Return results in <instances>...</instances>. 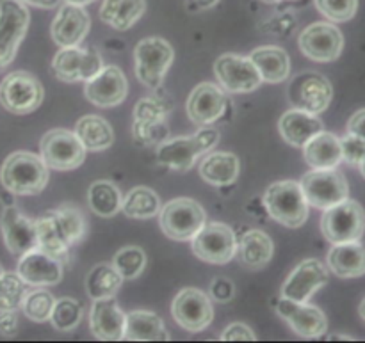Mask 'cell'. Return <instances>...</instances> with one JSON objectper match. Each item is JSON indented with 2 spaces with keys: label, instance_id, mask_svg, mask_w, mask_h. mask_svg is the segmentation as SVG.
<instances>
[{
  "label": "cell",
  "instance_id": "obj_5",
  "mask_svg": "<svg viewBox=\"0 0 365 343\" xmlns=\"http://www.w3.org/2000/svg\"><path fill=\"white\" fill-rule=\"evenodd\" d=\"M321 231L331 244L359 242L365 233V210L359 201L344 199L324 210Z\"/></svg>",
  "mask_w": 365,
  "mask_h": 343
},
{
  "label": "cell",
  "instance_id": "obj_20",
  "mask_svg": "<svg viewBox=\"0 0 365 343\" xmlns=\"http://www.w3.org/2000/svg\"><path fill=\"white\" fill-rule=\"evenodd\" d=\"M91 27V18L84 6H75V4H64L59 7L56 18L52 20L50 34L53 43L66 48V46H78L88 36Z\"/></svg>",
  "mask_w": 365,
  "mask_h": 343
},
{
  "label": "cell",
  "instance_id": "obj_26",
  "mask_svg": "<svg viewBox=\"0 0 365 343\" xmlns=\"http://www.w3.org/2000/svg\"><path fill=\"white\" fill-rule=\"evenodd\" d=\"M200 176L207 184L214 187H227L235 184L241 173V162L234 153L228 152H214L205 153L198 166Z\"/></svg>",
  "mask_w": 365,
  "mask_h": 343
},
{
  "label": "cell",
  "instance_id": "obj_41",
  "mask_svg": "<svg viewBox=\"0 0 365 343\" xmlns=\"http://www.w3.org/2000/svg\"><path fill=\"white\" fill-rule=\"evenodd\" d=\"M113 265L123 280H135L146 267V253L135 246H127L114 255Z\"/></svg>",
  "mask_w": 365,
  "mask_h": 343
},
{
  "label": "cell",
  "instance_id": "obj_34",
  "mask_svg": "<svg viewBox=\"0 0 365 343\" xmlns=\"http://www.w3.org/2000/svg\"><path fill=\"white\" fill-rule=\"evenodd\" d=\"M75 135L86 152H102L107 149L114 142V132L109 121L103 117L95 116V114H88V116L81 117L75 125Z\"/></svg>",
  "mask_w": 365,
  "mask_h": 343
},
{
  "label": "cell",
  "instance_id": "obj_2",
  "mask_svg": "<svg viewBox=\"0 0 365 343\" xmlns=\"http://www.w3.org/2000/svg\"><path fill=\"white\" fill-rule=\"evenodd\" d=\"M220 142V132L216 128L200 127L195 135L175 137L163 141L157 146V160L163 166L185 173L196 164L200 157L209 153Z\"/></svg>",
  "mask_w": 365,
  "mask_h": 343
},
{
  "label": "cell",
  "instance_id": "obj_8",
  "mask_svg": "<svg viewBox=\"0 0 365 343\" xmlns=\"http://www.w3.org/2000/svg\"><path fill=\"white\" fill-rule=\"evenodd\" d=\"M43 162L53 171H73L86 160V148L75 132L66 128H53L43 135L39 142Z\"/></svg>",
  "mask_w": 365,
  "mask_h": 343
},
{
  "label": "cell",
  "instance_id": "obj_3",
  "mask_svg": "<svg viewBox=\"0 0 365 343\" xmlns=\"http://www.w3.org/2000/svg\"><path fill=\"white\" fill-rule=\"evenodd\" d=\"M264 205L277 223L287 228H299L309 219V201L298 181L284 180L269 185L264 194Z\"/></svg>",
  "mask_w": 365,
  "mask_h": 343
},
{
  "label": "cell",
  "instance_id": "obj_53",
  "mask_svg": "<svg viewBox=\"0 0 365 343\" xmlns=\"http://www.w3.org/2000/svg\"><path fill=\"white\" fill-rule=\"evenodd\" d=\"M359 313L360 317H362V320H365V299L362 302H360V308H359Z\"/></svg>",
  "mask_w": 365,
  "mask_h": 343
},
{
  "label": "cell",
  "instance_id": "obj_50",
  "mask_svg": "<svg viewBox=\"0 0 365 343\" xmlns=\"http://www.w3.org/2000/svg\"><path fill=\"white\" fill-rule=\"evenodd\" d=\"M25 4H31V6L41 7V9H53L61 4V0H21Z\"/></svg>",
  "mask_w": 365,
  "mask_h": 343
},
{
  "label": "cell",
  "instance_id": "obj_48",
  "mask_svg": "<svg viewBox=\"0 0 365 343\" xmlns=\"http://www.w3.org/2000/svg\"><path fill=\"white\" fill-rule=\"evenodd\" d=\"M18 333V317L16 312H6L0 310V334L6 338L16 337Z\"/></svg>",
  "mask_w": 365,
  "mask_h": 343
},
{
  "label": "cell",
  "instance_id": "obj_14",
  "mask_svg": "<svg viewBox=\"0 0 365 343\" xmlns=\"http://www.w3.org/2000/svg\"><path fill=\"white\" fill-rule=\"evenodd\" d=\"M289 98H291L294 109H302L317 116L330 105L331 98H334V88L324 75L316 73V71H305L291 82Z\"/></svg>",
  "mask_w": 365,
  "mask_h": 343
},
{
  "label": "cell",
  "instance_id": "obj_46",
  "mask_svg": "<svg viewBox=\"0 0 365 343\" xmlns=\"http://www.w3.org/2000/svg\"><path fill=\"white\" fill-rule=\"evenodd\" d=\"M235 294L234 283L227 278H216L210 285V297L217 302H228Z\"/></svg>",
  "mask_w": 365,
  "mask_h": 343
},
{
  "label": "cell",
  "instance_id": "obj_37",
  "mask_svg": "<svg viewBox=\"0 0 365 343\" xmlns=\"http://www.w3.org/2000/svg\"><path fill=\"white\" fill-rule=\"evenodd\" d=\"M160 206L159 194L148 187H134L121 203V210L130 219H150L159 216Z\"/></svg>",
  "mask_w": 365,
  "mask_h": 343
},
{
  "label": "cell",
  "instance_id": "obj_16",
  "mask_svg": "<svg viewBox=\"0 0 365 343\" xmlns=\"http://www.w3.org/2000/svg\"><path fill=\"white\" fill-rule=\"evenodd\" d=\"M171 315L175 322L191 333L207 329L214 319V308L210 297L198 288H184L178 292L171 305Z\"/></svg>",
  "mask_w": 365,
  "mask_h": 343
},
{
  "label": "cell",
  "instance_id": "obj_22",
  "mask_svg": "<svg viewBox=\"0 0 365 343\" xmlns=\"http://www.w3.org/2000/svg\"><path fill=\"white\" fill-rule=\"evenodd\" d=\"M0 228H2L4 242L13 255L21 256L38 248L36 223L25 217L16 206L4 209L2 217H0Z\"/></svg>",
  "mask_w": 365,
  "mask_h": 343
},
{
  "label": "cell",
  "instance_id": "obj_21",
  "mask_svg": "<svg viewBox=\"0 0 365 343\" xmlns=\"http://www.w3.org/2000/svg\"><path fill=\"white\" fill-rule=\"evenodd\" d=\"M278 315L302 338H319L328 329L327 315L317 306L307 302H296L282 297V301L278 302Z\"/></svg>",
  "mask_w": 365,
  "mask_h": 343
},
{
  "label": "cell",
  "instance_id": "obj_42",
  "mask_svg": "<svg viewBox=\"0 0 365 343\" xmlns=\"http://www.w3.org/2000/svg\"><path fill=\"white\" fill-rule=\"evenodd\" d=\"M53 305H56L53 295L43 287H36V290L27 292L21 310L27 319L34 320V322H46L52 315Z\"/></svg>",
  "mask_w": 365,
  "mask_h": 343
},
{
  "label": "cell",
  "instance_id": "obj_10",
  "mask_svg": "<svg viewBox=\"0 0 365 343\" xmlns=\"http://www.w3.org/2000/svg\"><path fill=\"white\" fill-rule=\"evenodd\" d=\"M309 205L327 210L348 199L349 185L344 174L335 169H314L299 181Z\"/></svg>",
  "mask_w": 365,
  "mask_h": 343
},
{
  "label": "cell",
  "instance_id": "obj_6",
  "mask_svg": "<svg viewBox=\"0 0 365 343\" xmlns=\"http://www.w3.org/2000/svg\"><path fill=\"white\" fill-rule=\"evenodd\" d=\"M173 46L163 38H145L135 45V77L143 85L159 89L173 63Z\"/></svg>",
  "mask_w": 365,
  "mask_h": 343
},
{
  "label": "cell",
  "instance_id": "obj_17",
  "mask_svg": "<svg viewBox=\"0 0 365 343\" xmlns=\"http://www.w3.org/2000/svg\"><path fill=\"white\" fill-rule=\"evenodd\" d=\"M128 82L123 71L118 66H103L84 85L86 100L96 107H116L127 98Z\"/></svg>",
  "mask_w": 365,
  "mask_h": 343
},
{
  "label": "cell",
  "instance_id": "obj_51",
  "mask_svg": "<svg viewBox=\"0 0 365 343\" xmlns=\"http://www.w3.org/2000/svg\"><path fill=\"white\" fill-rule=\"evenodd\" d=\"M192 2L196 4V7H198V9H210V7L216 6L220 0H192Z\"/></svg>",
  "mask_w": 365,
  "mask_h": 343
},
{
  "label": "cell",
  "instance_id": "obj_39",
  "mask_svg": "<svg viewBox=\"0 0 365 343\" xmlns=\"http://www.w3.org/2000/svg\"><path fill=\"white\" fill-rule=\"evenodd\" d=\"M82 315H84V308L77 299L71 297H61L57 299L53 305L52 315H50V322L57 331H73L82 322Z\"/></svg>",
  "mask_w": 365,
  "mask_h": 343
},
{
  "label": "cell",
  "instance_id": "obj_18",
  "mask_svg": "<svg viewBox=\"0 0 365 343\" xmlns=\"http://www.w3.org/2000/svg\"><path fill=\"white\" fill-rule=\"evenodd\" d=\"M228 98L220 85L203 82L196 85L187 98V116L196 127H210L227 110Z\"/></svg>",
  "mask_w": 365,
  "mask_h": 343
},
{
  "label": "cell",
  "instance_id": "obj_49",
  "mask_svg": "<svg viewBox=\"0 0 365 343\" xmlns=\"http://www.w3.org/2000/svg\"><path fill=\"white\" fill-rule=\"evenodd\" d=\"M348 132L365 142V109L356 110L348 121Z\"/></svg>",
  "mask_w": 365,
  "mask_h": 343
},
{
  "label": "cell",
  "instance_id": "obj_56",
  "mask_svg": "<svg viewBox=\"0 0 365 343\" xmlns=\"http://www.w3.org/2000/svg\"><path fill=\"white\" fill-rule=\"evenodd\" d=\"M264 4H278V2H282V0H262Z\"/></svg>",
  "mask_w": 365,
  "mask_h": 343
},
{
  "label": "cell",
  "instance_id": "obj_9",
  "mask_svg": "<svg viewBox=\"0 0 365 343\" xmlns=\"http://www.w3.org/2000/svg\"><path fill=\"white\" fill-rule=\"evenodd\" d=\"M31 13L21 0H0V68L9 66L27 34Z\"/></svg>",
  "mask_w": 365,
  "mask_h": 343
},
{
  "label": "cell",
  "instance_id": "obj_25",
  "mask_svg": "<svg viewBox=\"0 0 365 343\" xmlns=\"http://www.w3.org/2000/svg\"><path fill=\"white\" fill-rule=\"evenodd\" d=\"M278 130L285 142L296 148H303L314 135L323 132V121L316 114L305 112L302 109H291L280 117Z\"/></svg>",
  "mask_w": 365,
  "mask_h": 343
},
{
  "label": "cell",
  "instance_id": "obj_47",
  "mask_svg": "<svg viewBox=\"0 0 365 343\" xmlns=\"http://www.w3.org/2000/svg\"><path fill=\"white\" fill-rule=\"evenodd\" d=\"M221 340H225V342H235V340L255 342L257 337H255V333H253V331L246 326V324L235 322V324H230V326L223 331V334H221Z\"/></svg>",
  "mask_w": 365,
  "mask_h": 343
},
{
  "label": "cell",
  "instance_id": "obj_13",
  "mask_svg": "<svg viewBox=\"0 0 365 343\" xmlns=\"http://www.w3.org/2000/svg\"><path fill=\"white\" fill-rule=\"evenodd\" d=\"M103 68L102 56L93 48L66 46L56 53L52 71L61 82H88Z\"/></svg>",
  "mask_w": 365,
  "mask_h": 343
},
{
  "label": "cell",
  "instance_id": "obj_55",
  "mask_svg": "<svg viewBox=\"0 0 365 343\" xmlns=\"http://www.w3.org/2000/svg\"><path fill=\"white\" fill-rule=\"evenodd\" d=\"M282 2H289V4H303L307 0H282Z\"/></svg>",
  "mask_w": 365,
  "mask_h": 343
},
{
  "label": "cell",
  "instance_id": "obj_30",
  "mask_svg": "<svg viewBox=\"0 0 365 343\" xmlns=\"http://www.w3.org/2000/svg\"><path fill=\"white\" fill-rule=\"evenodd\" d=\"M125 340L130 342H168L170 333L164 327L163 319L153 312L135 310L125 320Z\"/></svg>",
  "mask_w": 365,
  "mask_h": 343
},
{
  "label": "cell",
  "instance_id": "obj_27",
  "mask_svg": "<svg viewBox=\"0 0 365 343\" xmlns=\"http://www.w3.org/2000/svg\"><path fill=\"white\" fill-rule=\"evenodd\" d=\"M305 160L312 169H337L342 162L341 139L330 132H319L303 146Z\"/></svg>",
  "mask_w": 365,
  "mask_h": 343
},
{
  "label": "cell",
  "instance_id": "obj_28",
  "mask_svg": "<svg viewBox=\"0 0 365 343\" xmlns=\"http://www.w3.org/2000/svg\"><path fill=\"white\" fill-rule=\"evenodd\" d=\"M273 251V241H271L269 235L260 230H250L237 242L235 256L246 269L260 270L271 262Z\"/></svg>",
  "mask_w": 365,
  "mask_h": 343
},
{
  "label": "cell",
  "instance_id": "obj_35",
  "mask_svg": "<svg viewBox=\"0 0 365 343\" xmlns=\"http://www.w3.org/2000/svg\"><path fill=\"white\" fill-rule=\"evenodd\" d=\"M88 203L93 213L98 217H114L121 210L123 196L120 189L107 180L93 181L88 189Z\"/></svg>",
  "mask_w": 365,
  "mask_h": 343
},
{
  "label": "cell",
  "instance_id": "obj_29",
  "mask_svg": "<svg viewBox=\"0 0 365 343\" xmlns=\"http://www.w3.org/2000/svg\"><path fill=\"white\" fill-rule=\"evenodd\" d=\"M250 59L259 70L262 82L282 84L291 73V59L280 46H259L250 53Z\"/></svg>",
  "mask_w": 365,
  "mask_h": 343
},
{
  "label": "cell",
  "instance_id": "obj_7",
  "mask_svg": "<svg viewBox=\"0 0 365 343\" xmlns=\"http://www.w3.org/2000/svg\"><path fill=\"white\" fill-rule=\"evenodd\" d=\"M43 85L29 71H13L0 82V103L11 114H31L41 105Z\"/></svg>",
  "mask_w": 365,
  "mask_h": 343
},
{
  "label": "cell",
  "instance_id": "obj_43",
  "mask_svg": "<svg viewBox=\"0 0 365 343\" xmlns=\"http://www.w3.org/2000/svg\"><path fill=\"white\" fill-rule=\"evenodd\" d=\"M314 2L317 11L335 23L349 21L359 9V0H314Z\"/></svg>",
  "mask_w": 365,
  "mask_h": 343
},
{
  "label": "cell",
  "instance_id": "obj_15",
  "mask_svg": "<svg viewBox=\"0 0 365 343\" xmlns=\"http://www.w3.org/2000/svg\"><path fill=\"white\" fill-rule=\"evenodd\" d=\"M299 50L305 53L309 59L317 63H331L339 59L344 48V36L328 21H316L310 23L302 31L298 38Z\"/></svg>",
  "mask_w": 365,
  "mask_h": 343
},
{
  "label": "cell",
  "instance_id": "obj_52",
  "mask_svg": "<svg viewBox=\"0 0 365 343\" xmlns=\"http://www.w3.org/2000/svg\"><path fill=\"white\" fill-rule=\"evenodd\" d=\"M68 4H75V6H88V4L95 2V0H66Z\"/></svg>",
  "mask_w": 365,
  "mask_h": 343
},
{
  "label": "cell",
  "instance_id": "obj_38",
  "mask_svg": "<svg viewBox=\"0 0 365 343\" xmlns=\"http://www.w3.org/2000/svg\"><path fill=\"white\" fill-rule=\"evenodd\" d=\"M52 217L56 221L57 228H59L61 235L68 246H75L86 237V230H88V223L81 210L75 205H63L57 210H52Z\"/></svg>",
  "mask_w": 365,
  "mask_h": 343
},
{
  "label": "cell",
  "instance_id": "obj_4",
  "mask_svg": "<svg viewBox=\"0 0 365 343\" xmlns=\"http://www.w3.org/2000/svg\"><path fill=\"white\" fill-rule=\"evenodd\" d=\"M207 223V213L198 201L191 198L171 199L160 206L159 224L168 238L177 242H187L196 237L203 224Z\"/></svg>",
  "mask_w": 365,
  "mask_h": 343
},
{
  "label": "cell",
  "instance_id": "obj_36",
  "mask_svg": "<svg viewBox=\"0 0 365 343\" xmlns=\"http://www.w3.org/2000/svg\"><path fill=\"white\" fill-rule=\"evenodd\" d=\"M121 283H123V278L114 269V265L98 263L86 276V292H88L93 301L95 299L114 297L120 290Z\"/></svg>",
  "mask_w": 365,
  "mask_h": 343
},
{
  "label": "cell",
  "instance_id": "obj_44",
  "mask_svg": "<svg viewBox=\"0 0 365 343\" xmlns=\"http://www.w3.org/2000/svg\"><path fill=\"white\" fill-rule=\"evenodd\" d=\"M164 109L153 98H145L135 105V130L148 132L160 123Z\"/></svg>",
  "mask_w": 365,
  "mask_h": 343
},
{
  "label": "cell",
  "instance_id": "obj_45",
  "mask_svg": "<svg viewBox=\"0 0 365 343\" xmlns=\"http://www.w3.org/2000/svg\"><path fill=\"white\" fill-rule=\"evenodd\" d=\"M341 148H342V160L349 164V166H359L362 162L365 155V142L356 135L349 134L341 139Z\"/></svg>",
  "mask_w": 365,
  "mask_h": 343
},
{
  "label": "cell",
  "instance_id": "obj_32",
  "mask_svg": "<svg viewBox=\"0 0 365 343\" xmlns=\"http://www.w3.org/2000/svg\"><path fill=\"white\" fill-rule=\"evenodd\" d=\"M146 0H103L100 18L114 31H128L145 14Z\"/></svg>",
  "mask_w": 365,
  "mask_h": 343
},
{
  "label": "cell",
  "instance_id": "obj_24",
  "mask_svg": "<svg viewBox=\"0 0 365 343\" xmlns=\"http://www.w3.org/2000/svg\"><path fill=\"white\" fill-rule=\"evenodd\" d=\"M16 273L29 287H52L63 280V265L38 248L21 255Z\"/></svg>",
  "mask_w": 365,
  "mask_h": 343
},
{
  "label": "cell",
  "instance_id": "obj_1",
  "mask_svg": "<svg viewBox=\"0 0 365 343\" xmlns=\"http://www.w3.org/2000/svg\"><path fill=\"white\" fill-rule=\"evenodd\" d=\"M50 178V171L41 157L31 152H14L0 167V181L4 189L16 196H36L43 192Z\"/></svg>",
  "mask_w": 365,
  "mask_h": 343
},
{
  "label": "cell",
  "instance_id": "obj_12",
  "mask_svg": "<svg viewBox=\"0 0 365 343\" xmlns=\"http://www.w3.org/2000/svg\"><path fill=\"white\" fill-rule=\"evenodd\" d=\"M214 73L221 88L228 93H252L262 84L259 70L250 57L223 53L214 63Z\"/></svg>",
  "mask_w": 365,
  "mask_h": 343
},
{
  "label": "cell",
  "instance_id": "obj_33",
  "mask_svg": "<svg viewBox=\"0 0 365 343\" xmlns=\"http://www.w3.org/2000/svg\"><path fill=\"white\" fill-rule=\"evenodd\" d=\"M36 223V235H38V249L46 253L50 258L57 260L61 265H66L70 262V246L61 235L52 213L46 212Z\"/></svg>",
  "mask_w": 365,
  "mask_h": 343
},
{
  "label": "cell",
  "instance_id": "obj_31",
  "mask_svg": "<svg viewBox=\"0 0 365 343\" xmlns=\"http://www.w3.org/2000/svg\"><path fill=\"white\" fill-rule=\"evenodd\" d=\"M328 267L339 278H359L365 274V248L360 242L334 244L327 256Z\"/></svg>",
  "mask_w": 365,
  "mask_h": 343
},
{
  "label": "cell",
  "instance_id": "obj_40",
  "mask_svg": "<svg viewBox=\"0 0 365 343\" xmlns=\"http://www.w3.org/2000/svg\"><path fill=\"white\" fill-rule=\"evenodd\" d=\"M27 287L18 273H4L0 276V310L18 312L29 292Z\"/></svg>",
  "mask_w": 365,
  "mask_h": 343
},
{
  "label": "cell",
  "instance_id": "obj_57",
  "mask_svg": "<svg viewBox=\"0 0 365 343\" xmlns=\"http://www.w3.org/2000/svg\"><path fill=\"white\" fill-rule=\"evenodd\" d=\"M4 274V269H2V265H0V276H2Z\"/></svg>",
  "mask_w": 365,
  "mask_h": 343
},
{
  "label": "cell",
  "instance_id": "obj_23",
  "mask_svg": "<svg viewBox=\"0 0 365 343\" xmlns=\"http://www.w3.org/2000/svg\"><path fill=\"white\" fill-rule=\"evenodd\" d=\"M125 320H127V315L121 312L116 299H95L89 312V326H91L93 337L102 342L125 340Z\"/></svg>",
  "mask_w": 365,
  "mask_h": 343
},
{
  "label": "cell",
  "instance_id": "obj_11",
  "mask_svg": "<svg viewBox=\"0 0 365 343\" xmlns=\"http://www.w3.org/2000/svg\"><path fill=\"white\" fill-rule=\"evenodd\" d=\"M192 253L200 260L214 265H225L235 258L237 238L234 230L223 223L203 224L202 230L192 238Z\"/></svg>",
  "mask_w": 365,
  "mask_h": 343
},
{
  "label": "cell",
  "instance_id": "obj_19",
  "mask_svg": "<svg viewBox=\"0 0 365 343\" xmlns=\"http://www.w3.org/2000/svg\"><path fill=\"white\" fill-rule=\"evenodd\" d=\"M327 281L328 270L319 260H303L282 287V297L296 302H309V299L327 285Z\"/></svg>",
  "mask_w": 365,
  "mask_h": 343
},
{
  "label": "cell",
  "instance_id": "obj_54",
  "mask_svg": "<svg viewBox=\"0 0 365 343\" xmlns=\"http://www.w3.org/2000/svg\"><path fill=\"white\" fill-rule=\"evenodd\" d=\"M359 167H360V173H362V176L365 178V155H364L362 162H360V164H359Z\"/></svg>",
  "mask_w": 365,
  "mask_h": 343
}]
</instances>
